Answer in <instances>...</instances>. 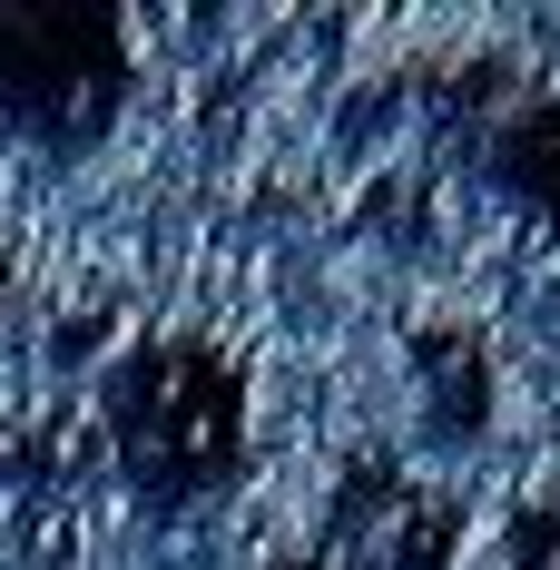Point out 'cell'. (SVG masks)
<instances>
[{
    "instance_id": "6da1fadb",
    "label": "cell",
    "mask_w": 560,
    "mask_h": 570,
    "mask_svg": "<svg viewBox=\"0 0 560 570\" xmlns=\"http://www.w3.org/2000/svg\"><path fill=\"white\" fill-rule=\"evenodd\" d=\"M109 453L128 492L148 502H197L226 492L246 462V374L207 335H148L109 374Z\"/></svg>"
},
{
    "instance_id": "7a4b0ae2",
    "label": "cell",
    "mask_w": 560,
    "mask_h": 570,
    "mask_svg": "<svg viewBox=\"0 0 560 570\" xmlns=\"http://www.w3.org/2000/svg\"><path fill=\"white\" fill-rule=\"evenodd\" d=\"M128 109V30L109 0H0V128L30 148H99Z\"/></svg>"
},
{
    "instance_id": "3957f363",
    "label": "cell",
    "mask_w": 560,
    "mask_h": 570,
    "mask_svg": "<svg viewBox=\"0 0 560 570\" xmlns=\"http://www.w3.org/2000/svg\"><path fill=\"white\" fill-rule=\"evenodd\" d=\"M462 551V502L413 482L403 462H344L325 502V551L335 570H452Z\"/></svg>"
},
{
    "instance_id": "277c9868",
    "label": "cell",
    "mask_w": 560,
    "mask_h": 570,
    "mask_svg": "<svg viewBox=\"0 0 560 570\" xmlns=\"http://www.w3.org/2000/svg\"><path fill=\"white\" fill-rule=\"evenodd\" d=\"M482 168L502 177L521 207L560 217V109L551 99H502V118L482 128Z\"/></svg>"
},
{
    "instance_id": "5b68a950",
    "label": "cell",
    "mask_w": 560,
    "mask_h": 570,
    "mask_svg": "<svg viewBox=\"0 0 560 570\" xmlns=\"http://www.w3.org/2000/svg\"><path fill=\"white\" fill-rule=\"evenodd\" d=\"M413 384H423V423L443 443H472L482 413H492V354L472 335H423L413 344Z\"/></svg>"
},
{
    "instance_id": "8992f818",
    "label": "cell",
    "mask_w": 560,
    "mask_h": 570,
    "mask_svg": "<svg viewBox=\"0 0 560 570\" xmlns=\"http://www.w3.org/2000/svg\"><path fill=\"white\" fill-rule=\"evenodd\" d=\"M511 570H560V492L521 502V521H511Z\"/></svg>"
},
{
    "instance_id": "52a82bcc",
    "label": "cell",
    "mask_w": 560,
    "mask_h": 570,
    "mask_svg": "<svg viewBox=\"0 0 560 570\" xmlns=\"http://www.w3.org/2000/svg\"><path fill=\"white\" fill-rule=\"evenodd\" d=\"M276 570H335V561H276Z\"/></svg>"
}]
</instances>
